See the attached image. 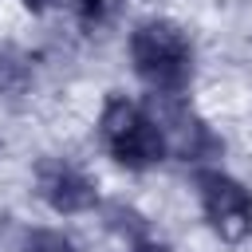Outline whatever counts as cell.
I'll return each instance as SVG.
<instances>
[{"instance_id":"obj_1","label":"cell","mask_w":252,"mask_h":252,"mask_svg":"<svg viewBox=\"0 0 252 252\" xmlns=\"http://www.w3.org/2000/svg\"><path fill=\"white\" fill-rule=\"evenodd\" d=\"M130 55H134V71L142 75V83L161 94H177L193 75L189 39L181 35V28H173L165 20L142 24L130 39Z\"/></svg>"},{"instance_id":"obj_2","label":"cell","mask_w":252,"mask_h":252,"mask_svg":"<svg viewBox=\"0 0 252 252\" xmlns=\"http://www.w3.org/2000/svg\"><path fill=\"white\" fill-rule=\"evenodd\" d=\"M102 142L130 169H146V165L161 161V154H165V142H161V130L154 126V118L142 114L126 98H110L106 102V110H102Z\"/></svg>"},{"instance_id":"obj_3","label":"cell","mask_w":252,"mask_h":252,"mask_svg":"<svg viewBox=\"0 0 252 252\" xmlns=\"http://www.w3.org/2000/svg\"><path fill=\"white\" fill-rule=\"evenodd\" d=\"M197 189H201L205 217H209V224L217 228L220 240L236 244L252 232V197L240 181H232L224 173H201Z\"/></svg>"},{"instance_id":"obj_4","label":"cell","mask_w":252,"mask_h":252,"mask_svg":"<svg viewBox=\"0 0 252 252\" xmlns=\"http://www.w3.org/2000/svg\"><path fill=\"white\" fill-rule=\"evenodd\" d=\"M154 126L161 130L165 150H173L177 158H205V154H217V150H220V142L209 134V126H205L189 106L169 102V94H165V102L154 110Z\"/></svg>"},{"instance_id":"obj_5","label":"cell","mask_w":252,"mask_h":252,"mask_svg":"<svg viewBox=\"0 0 252 252\" xmlns=\"http://www.w3.org/2000/svg\"><path fill=\"white\" fill-rule=\"evenodd\" d=\"M35 185H39V197L55 209V213H83L94 205V185L83 169H75L71 161H39L35 169Z\"/></svg>"},{"instance_id":"obj_6","label":"cell","mask_w":252,"mask_h":252,"mask_svg":"<svg viewBox=\"0 0 252 252\" xmlns=\"http://www.w3.org/2000/svg\"><path fill=\"white\" fill-rule=\"evenodd\" d=\"M28 79H32L28 63L20 55H12V51H0V91L4 94H20L28 87Z\"/></svg>"},{"instance_id":"obj_7","label":"cell","mask_w":252,"mask_h":252,"mask_svg":"<svg viewBox=\"0 0 252 252\" xmlns=\"http://www.w3.org/2000/svg\"><path fill=\"white\" fill-rule=\"evenodd\" d=\"M79 4V16H83V24H106V20H114L118 16V8H122V0H75Z\"/></svg>"},{"instance_id":"obj_8","label":"cell","mask_w":252,"mask_h":252,"mask_svg":"<svg viewBox=\"0 0 252 252\" xmlns=\"http://www.w3.org/2000/svg\"><path fill=\"white\" fill-rule=\"evenodd\" d=\"M24 252H75V244H71L67 236H59V232L39 228V232H32V236L24 240Z\"/></svg>"},{"instance_id":"obj_9","label":"cell","mask_w":252,"mask_h":252,"mask_svg":"<svg viewBox=\"0 0 252 252\" xmlns=\"http://www.w3.org/2000/svg\"><path fill=\"white\" fill-rule=\"evenodd\" d=\"M55 0H24V8H32V12H43V8H51Z\"/></svg>"},{"instance_id":"obj_10","label":"cell","mask_w":252,"mask_h":252,"mask_svg":"<svg viewBox=\"0 0 252 252\" xmlns=\"http://www.w3.org/2000/svg\"><path fill=\"white\" fill-rule=\"evenodd\" d=\"M134 252H165V248H154V244H138Z\"/></svg>"}]
</instances>
